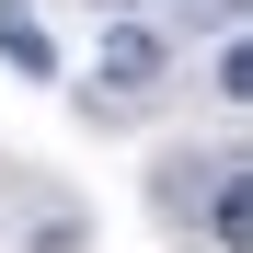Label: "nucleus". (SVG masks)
I'll return each mask as SVG.
<instances>
[{"instance_id":"nucleus-3","label":"nucleus","mask_w":253,"mask_h":253,"mask_svg":"<svg viewBox=\"0 0 253 253\" xmlns=\"http://www.w3.org/2000/svg\"><path fill=\"white\" fill-rule=\"evenodd\" d=\"M0 58H12L23 81H46V69H58V58H46V23H35L23 0H0Z\"/></svg>"},{"instance_id":"nucleus-5","label":"nucleus","mask_w":253,"mask_h":253,"mask_svg":"<svg viewBox=\"0 0 253 253\" xmlns=\"http://www.w3.org/2000/svg\"><path fill=\"white\" fill-rule=\"evenodd\" d=\"M92 12H104V23H138V12H150V0H92Z\"/></svg>"},{"instance_id":"nucleus-2","label":"nucleus","mask_w":253,"mask_h":253,"mask_svg":"<svg viewBox=\"0 0 253 253\" xmlns=\"http://www.w3.org/2000/svg\"><path fill=\"white\" fill-rule=\"evenodd\" d=\"M207 242H219V253L253 242V184H242V161H207Z\"/></svg>"},{"instance_id":"nucleus-1","label":"nucleus","mask_w":253,"mask_h":253,"mask_svg":"<svg viewBox=\"0 0 253 253\" xmlns=\"http://www.w3.org/2000/svg\"><path fill=\"white\" fill-rule=\"evenodd\" d=\"M150 81H161V35H150V23H104V58H92V104H104V92L126 104V92H150Z\"/></svg>"},{"instance_id":"nucleus-4","label":"nucleus","mask_w":253,"mask_h":253,"mask_svg":"<svg viewBox=\"0 0 253 253\" xmlns=\"http://www.w3.org/2000/svg\"><path fill=\"white\" fill-rule=\"evenodd\" d=\"M207 81H219V104H253V46H242V35H219V69H207Z\"/></svg>"}]
</instances>
